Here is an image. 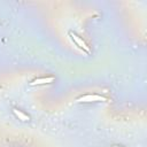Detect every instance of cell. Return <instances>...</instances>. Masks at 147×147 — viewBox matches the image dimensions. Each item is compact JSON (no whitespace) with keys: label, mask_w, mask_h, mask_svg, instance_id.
<instances>
[{"label":"cell","mask_w":147,"mask_h":147,"mask_svg":"<svg viewBox=\"0 0 147 147\" xmlns=\"http://www.w3.org/2000/svg\"><path fill=\"white\" fill-rule=\"evenodd\" d=\"M106 101V98L99 94H85L76 100V102H100Z\"/></svg>","instance_id":"1"},{"label":"cell","mask_w":147,"mask_h":147,"mask_svg":"<svg viewBox=\"0 0 147 147\" xmlns=\"http://www.w3.org/2000/svg\"><path fill=\"white\" fill-rule=\"evenodd\" d=\"M69 36L71 37V39L76 42V45H77L79 48H82L83 51H85L87 54H90V53H91L90 47L87 46V44H86V42H85V41H84L79 36H77V34H76V33H74L72 31H70V32H69Z\"/></svg>","instance_id":"2"},{"label":"cell","mask_w":147,"mask_h":147,"mask_svg":"<svg viewBox=\"0 0 147 147\" xmlns=\"http://www.w3.org/2000/svg\"><path fill=\"white\" fill-rule=\"evenodd\" d=\"M55 80V77L53 76H48V77H39V78H36L34 80H32L30 83L31 86H34V85H44V84H51Z\"/></svg>","instance_id":"3"},{"label":"cell","mask_w":147,"mask_h":147,"mask_svg":"<svg viewBox=\"0 0 147 147\" xmlns=\"http://www.w3.org/2000/svg\"><path fill=\"white\" fill-rule=\"evenodd\" d=\"M13 113L15 114V116H16L18 119H21V121H23V122H26V121H29V119H30V117H29L26 114H24L22 110L13 109Z\"/></svg>","instance_id":"4"},{"label":"cell","mask_w":147,"mask_h":147,"mask_svg":"<svg viewBox=\"0 0 147 147\" xmlns=\"http://www.w3.org/2000/svg\"><path fill=\"white\" fill-rule=\"evenodd\" d=\"M113 147H122V146H117V145H115V146H113Z\"/></svg>","instance_id":"5"}]
</instances>
